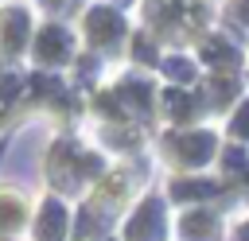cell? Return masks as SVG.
<instances>
[{
  "instance_id": "cell-1",
  "label": "cell",
  "mask_w": 249,
  "mask_h": 241,
  "mask_svg": "<svg viewBox=\"0 0 249 241\" xmlns=\"http://www.w3.org/2000/svg\"><path fill=\"white\" fill-rule=\"evenodd\" d=\"M121 31V23H117V16H105V12H93V35L97 39H113Z\"/></svg>"
},
{
  "instance_id": "cell-2",
  "label": "cell",
  "mask_w": 249,
  "mask_h": 241,
  "mask_svg": "<svg viewBox=\"0 0 249 241\" xmlns=\"http://www.w3.org/2000/svg\"><path fill=\"white\" fill-rule=\"evenodd\" d=\"M39 47H43V51H39L43 58H58V54H62V31H58V27H51V31H43V39H39Z\"/></svg>"
}]
</instances>
